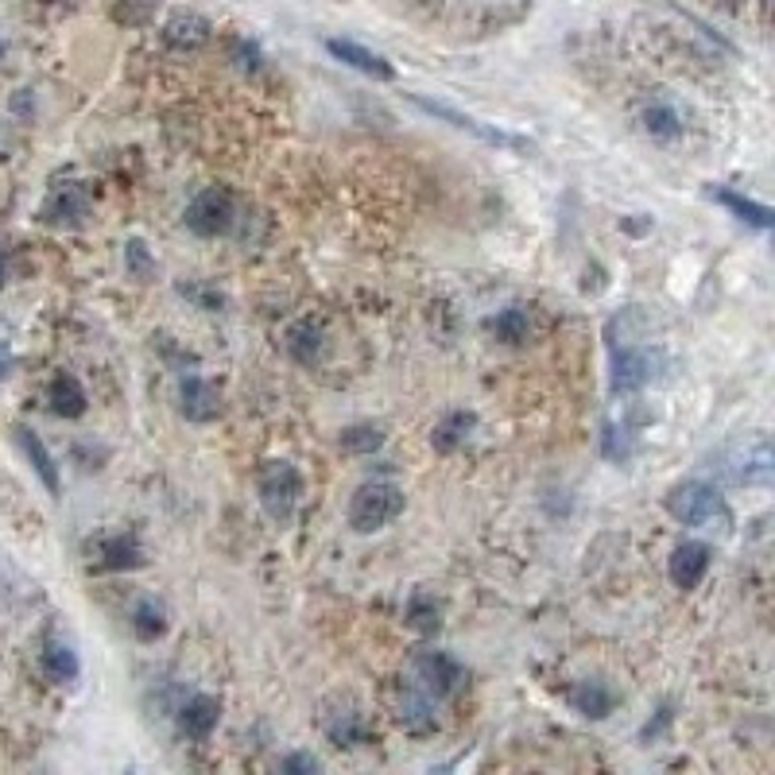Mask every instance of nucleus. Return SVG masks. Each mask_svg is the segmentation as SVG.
Segmentation results:
<instances>
[{
	"label": "nucleus",
	"instance_id": "obj_6",
	"mask_svg": "<svg viewBox=\"0 0 775 775\" xmlns=\"http://www.w3.org/2000/svg\"><path fill=\"white\" fill-rule=\"evenodd\" d=\"M411 102H415L419 109L426 113V117L446 120V125L461 128V132H473V137H478V140H485V144H496V148H516V152H531V144H528V140L512 137V132H501V128H489V125H481L478 117H466V113L450 109V105L426 102V97H411Z\"/></svg>",
	"mask_w": 775,
	"mask_h": 775
},
{
	"label": "nucleus",
	"instance_id": "obj_32",
	"mask_svg": "<svg viewBox=\"0 0 775 775\" xmlns=\"http://www.w3.org/2000/svg\"><path fill=\"white\" fill-rule=\"evenodd\" d=\"M125 256H128V268H132L140 280H148V275H152V265H148V253H144V245H140V240H128Z\"/></svg>",
	"mask_w": 775,
	"mask_h": 775
},
{
	"label": "nucleus",
	"instance_id": "obj_29",
	"mask_svg": "<svg viewBox=\"0 0 775 775\" xmlns=\"http://www.w3.org/2000/svg\"><path fill=\"white\" fill-rule=\"evenodd\" d=\"M493 330H496V338H501V341L516 345V341L528 338V310H524V307L501 310V315H496V322H493Z\"/></svg>",
	"mask_w": 775,
	"mask_h": 775
},
{
	"label": "nucleus",
	"instance_id": "obj_10",
	"mask_svg": "<svg viewBox=\"0 0 775 775\" xmlns=\"http://www.w3.org/2000/svg\"><path fill=\"white\" fill-rule=\"evenodd\" d=\"M725 473L737 485H767L772 481V450L767 438H752L749 446H741V454L733 458V466H725Z\"/></svg>",
	"mask_w": 775,
	"mask_h": 775
},
{
	"label": "nucleus",
	"instance_id": "obj_1",
	"mask_svg": "<svg viewBox=\"0 0 775 775\" xmlns=\"http://www.w3.org/2000/svg\"><path fill=\"white\" fill-rule=\"evenodd\" d=\"M403 512V489L392 485V481H368L353 493L350 504V524L353 531L368 536V531H380L384 524H392Z\"/></svg>",
	"mask_w": 775,
	"mask_h": 775
},
{
	"label": "nucleus",
	"instance_id": "obj_28",
	"mask_svg": "<svg viewBox=\"0 0 775 775\" xmlns=\"http://www.w3.org/2000/svg\"><path fill=\"white\" fill-rule=\"evenodd\" d=\"M326 733H330L333 744H345V749H357V744L368 741V729L361 725L357 714H345L341 721H330L326 725Z\"/></svg>",
	"mask_w": 775,
	"mask_h": 775
},
{
	"label": "nucleus",
	"instance_id": "obj_14",
	"mask_svg": "<svg viewBox=\"0 0 775 775\" xmlns=\"http://www.w3.org/2000/svg\"><path fill=\"white\" fill-rule=\"evenodd\" d=\"M16 443L24 446L27 461H32V466H35V473H39V481H43V485H47V493L59 496V489H62L59 469H55V458H51V450L43 446V438L35 435L32 426H16Z\"/></svg>",
	"mask_w": 775,
	"mask_h": 775
},
{
	"label": "nucleus",
	"instance_id": "obj_26",
	"mask_svg": "<svg viewBox=\"0 0 775 775\" xmlns=\"http://www.w3.org/2000/svg\"><path fill=\"white\" fill-rule=\"evenodd\" d=\"M644 128L656 140H674L682 132V120L671 105H651V109H644Z\"/></svg>",
	"mask_w": 775,
	"mask_h": 775
},
{
	"label": "nucleus",
	"instance_id": "obj_20",
	"mask_svg": "<svg viewBox=\"0 0 775 775\" xmlns=\"http://www.w3.org/2000/svg\"><path fill=\"white\" fill-rule=\"evenodd\" d=\"M403 617H408L411 629L423 632V636H435V632L443 629V606H438L431 594H423V589H419V594H411Z\"/></svg>",
	"mask_w": 775,
	"mask_h": 775
},
{
	"label": "nucleus",
	"instance_id": "obj_15",
	"mask_svg": "<svg viewBox=\"0 0 775 775\" xmlns=\"http://www.w3.org/2000/svg\"><path fill=\"white\" fill-rule=\"evenodd\" d=\"M400 725L408 733H431L435 729V698L419 686H408L403 691V702H400Z\"/></svg>",
	"mask_w": 775,
	"mask_h": 775
},
{
	"label": "nucleus",
	"instance_id": "obj_12",
	"mask_svg": "<svg viewBox=\"0 0 775 775\" xmlns=\"http://www.w3.org/2000/svg\"><path fill=\"white\" fill-rule=\"evenodd\" d=\"M218 717H222V702L210 698V694H195V698L179 709V729L190 741H206V737L218 729Z\"/></svg>",
	"mask_w": 775,
	"mask_h": 775
},
{
	"label": "nucleus",
	"instance_id": "obj_13",
	"mask_svg": "<svg viewBox=\"0 0 775 775\" xmlns=\"http://www.w3.org/2000/svg\"><path fill=\"white\" fill-rule=\"evenodd\" d=\"M206 39H210V24L202 16H195V12H179V16H171L163 24V43L175 47V51H195Z\"/></svg>",
	"mask_w": 775,
	"mask_h": 775
},
{
	"label": "nucleus",
	"instance_id": "obj_25",
	"mask_svg": "<svg viewBox=\"0 0 775 775\" xmlns=\"http://www.w3.org/2000/svg\"><path fill=\"white\" fill-rule=\"evenodd\" d=\"M132 629H137L140 639H155L167 632V609L155 601V597H144L137 609H132Z\"/></svg>",
	"mask_w": 775,
	"mask_h": 775
},
{
	"label": "nucleus",
	"instance_id": "obj_22",
	"mask_svg": "<svg viewBox=\"0 0 775 775\" xmlns=\"http://www.w3.org/2000/svg\"><path fill=\"white\" fill-rule=\"evenodd\" d=\"M574 706H578V714H586V717H609L617 706V694L609 691L606 682L589 679L574 691Z\"/></svg>",
	"mask_w": 775,
	"mask_h": 775
},
{
	"label": "nucleus",
	"instance_id": "obj_3",
	"mask_svg": "<svg viewBox=\"0 0 775 775\" xmlns=\"http://www.w3.org/2000/svg\"><path fill=\"white\" fill-rule=\"evenodd\" d=\"M298 496H303V478L291 461H268L260 473V504L275 524H287L295 512Z\"/></svg>",
	"mask_w": 775,
	"mask_h": 775
},
{
	"label": "nucleus",
	"instance_id": "obj_34",
	"mask_svg": "<svg viewBox=\"0 0 775 775\" xmlns=\"http://www.w3.org/2000/svg\"><path fill=\"white\" fill-rule=\"evenodd\" d=\"M4 275H9V256H4V248H0V283H4Z\"/></svg>",
	"mask_w": 775,
	"mask_h": 775
},
{
	"label": "nucleus",
	"instance_id": "obj_11",
	"mask_svg": "<svg viewBox=\"0 0 775 775\" xmlns=\"http://www.w3.org/2000/svg\"><path fill=\"white\" fill-rule=\"evenodd\" d=\"M179 400H183V415H187L190 423H210V419H218V411H222V396H218V388L206 384L202 376H183Z\"/></svg>",
	"mask_w": 775,
	"mask_h": 775
},
{
	"label": "nucleus",
	"instance_id": "obj_16",
	"mask_svg": "<svg viewBox=\"0 0 775 775\" xmlns=\"http://www.w3.org/2000/svg\"><path fill=\"white\" fill-rule=\"evenodd\" d=\"M43 218L51 225H78L85 218V195L82 187H74V183H67V187H59L51 198H47V206H43Z\"/></svg>",
	"mask_w": 775,
	"mask_h": 775
},
{
	"label": "nucleus",
	"instance_id": "obj_17",
	"mask_svg": "<svg viewBox=\"0 0 775 775\" xmlns=\"http://www.w3.org/2000/svg\"><path fill=\"white\" fill-rule=\"evenodd\" d=\"M47 403H51V411L55 415H62V419H78L85 411V392H82V384L74 380L70 373H62V376H55L51 380V392H47Z\"/></svg>",
	"mask_w": 775,
	"mask_h": 775
},
{
	"label": "nucleus",
	"instance_id": "obj_8",
	"mask_svg": "<svg viewBox=\"0 0 775 775\" xmlns=\"http://www.w3.org/2000/svg\"><path fill=\"white\" fill-rule=\"evenodd\" d=\"M659 365V353L651 350H621L613 357V392H639L644 384H651Z\"/></svg>",
	"mask_w": 775,
	"mask_h": 775
},
{
	"label": "nucleus",
	"instance_id": "obj_27",
	"mask_svg": "<svg viewBox=\"0 0 775 775\" xmlns=\"http://www.w3.org/2000/svg\"><path fill=\"white\" fill-rule=\"evenodd\" d=\"M341 450L345 454H373V450H380L384 446V435H380V426H350V431H341Z\"/></svg>",
	"mask_w": 775,
	"mask_h": 775
},
{
	"label": "nucleus",
	"instance_id": "obj_23",
	"mask_svg": "<svg viewBox=\"0 0 775 775\" xmlns=\"http://www.w3.org/2000/svg\"><path fill=\"white\" fill-rule=\"evenodd\" d=\"M287 353L298 361V365H310V361H318V353H322V330H318V326H310V322L291 326Z\"/></svg>",
	"mask_w": 775,
	"mask_h": 775
},
{
	"label": "nucleus",
	"instance_id": "obj_33",
	"mask_svg": "<svg viewBox=\"0 0 775 775\" xmlns=\"http://www.w3.org/2000/svg\"><path fill=\"white\" fill-rule=\"evenodd\" d=\"M237 55H240V67H256V62H260V51H256L253 43H237Z\"/></svg>",
	"mask_w": 775,
	"mask_h": 775
},
{
	"label": "nucleus",
	"instance_id": "obj_21",
	"mask_svg": "<svg viewBox=\"0 0 775 775\" xmlns=\"http://www.w3.org/2000/svg\"><path fill=\"white\" fill-rule=\"evenodd\" d=\"M478 426V419L469 415V411H450V415L443 419V423L435 426V435H431V443H435V450H443V454H450V450H458L461 443L469 438V431Z\"/></svg>",
	"mask_w": 775,
	"mask_h": 775
},
{
	"label": "nucleus",
	"instance_id": "obj_9",
	"mask_svg": "<svg viewBox=\"0 0 775 775\" xmlns=\"http://www.w3.org/2000/svg\"><path fill=\"white\" fill-rule=\"evenodd\" d=\"M326 51H330L338 62H345V67H353V70H361V74L376 78V82H392V78H396L392 62L380 59L376 51H368V47H361V43H353V39H326Z\"/></svg>",
	"mask_w": 775,
	"mask_h": 775
},
{
	"label": "nucleus",
	"instance_id": "obj_31",
	"mask_svg": "<svg viewBox=\"0 0 775 775\" xmlns=\"http://www.w3.org/2000/svg\"><path fill=\"white\" fill-rule=\"evenodd\" d=\"M606 458L609 461H624L629 458V438L617 426H606Z\"/></svg>",
	"mask_w": 775,
	"mask_h": 775
},
{
	"label": "nucleus",
	"instance_id": "obj_30",
	"mask_svg": "<svg viewBox=\"0 0 775 775\" xmlns=\"http://www.w3.org/2000/svg\"><path fill=\"white\" fill-rule=\"evenodd\" d=\"M280 767H283V772H287V775H310V772H318V767H322V764H318V760L310 756V752H291V756L283 760Z\"/></svg>",
	"mask_w": 775,
	"mask_h": 775
},
{
	"label": "nucleus",
	"instance_id": "obj_19",
	"mask_svg": "<svg viewBox=\"0 0 775 775\" xmlns=\"http://www.w3.org/2000/svg\"><path fill=\"white\" fill-rule=\"evenodd\" d=\"M709 195L717 198L721 206H729V210L741 218V222H749V225H756V230H772V222H775V213L767 210V206H760V202H752V198H744V195H737V190H725V187H717V190H709Z\"/></svg>",
	"mask_w": 775,
	"mask_h": 775
},
{
	"label": "nucleus",
	"instance_id": "obj_18",
	"mask_svg": "<svg viewBox=\"0 0 775 775\" xmlns=\"http://www.w3.org/2000/svg\"><path fill=\"white\" fill-rule=\"evenodd\" d=\"M102 566L105 571H140L144 566V551H140L137 536H113L102 543Z\"/></svg>",
	"mask_w": 775,
	"mask_h": 775
},
{
	"label": "nucleus",
	"instance_id": "obj_2",
	"mask_svg": "<svg viewBox=\"0 0 775 775\" xmlns=\"http://www.w3.org/2000/svg\"><path fill=\"white\" fill-rule=\"evenodd\" d=\"M667 512L686 528H706L714 520H725V501L714 485L706 481H682L679 489H671L667 496Z\"/></svg>",
	"mask_w": 775,
	"mask_h": 775
},
{
	"label": "nucleus",
	"instance_id": "obj_36",
	"mask_svg": "<svg viewBox=\"0 0 775 775\" xmlns=\"http://www.w3.org/2000/svg\"><path fill=\"white\" fill-rule=\"evenodd\" d=\"M0 55H4V43H0Z\"/></svg>",
	"mask_w": 775,
	"mask_h": 775
},
{
	"label": "nucleus",
	"instance_id": "obj_24",
	"mask_svg": "<svg viewBox=\"0 0 775 775\" xmlns=\"http://www.w3.org/2000/svg\"><path fill=\"white\" fill-rule=\"evenodd\" d=\"M78 656L67 648V644H47L43 648V674L51 682H74L78 679Z\"/></svg>",
	"mask_w": 775,
	"mask_h": 775
},
{
	"label": "nucleus",
	"instance_id": "obj_7",
	"mask_svg": "<svg viewBox=\"0 0 775 775\" xmlns=\"http://www.w3.org/2000/svg\"><path fill=\"white\" fill-rule=\"evenodd\" d=\"M709 559H714V551H709L706 543L686 539V543L674 547L671 563H667V574H671V582L679 589H698L702 578L709 574Z\"/></svg>",
	"mask_w": 775,
	"mask_h": 775
},
{
	"label": "nucleus",
	"instance_id": "obj_35",
	"mask_svg": "<svg viewBox=\"0 0 775 775\" xmlns=\"http://www.w3.org/2000/svg\"><path fill=\"white\" fill-rule=\"evenodd\" d=\"M4 368H9V357H0V376H4Z\"/></svg>",
	"mask_w": 775,
	"mask_h": 775
},
{
	"label": "nucleus",
	"instance_id": "obj_5",
	"mask_svg": "<svg viewBox=\"0 0 775 775\" xmlns=\"http://www.w3.org/2000/svg\"><path fill=\"white\" fill-rule=\"evenodd\" d=\"M187 230L198 237H222L233 230V198L225 190L210 187L187 206Z\"/></svg>",
	"mask_w": 775,
	"mask_h": 775
},
{
	"label": "nucleus",
	"instance_id": "obj_4",
	"mask_svg": "<svg viewBox=\"0 0 775 775\" xmlns=\"http://www.w3.org/2000/svg\"><path fill=\"white\" fill-rule=\"evenodd\" d=\"M411 671H415L419 691H426L435 702L450 698L454 691H461V682H466V667L454 656H446V651H419Z\"/></svg>",
	"mask_w": 775,
	"mask_h": 775
}]
</instances>
